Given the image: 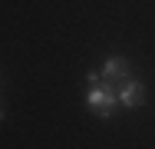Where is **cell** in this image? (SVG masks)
<instances>
[{"mask_svg":"<svg viewBox=\"0 0 155 149\" xmlns=\"http://www.w3.org/2000/svg\"><path fill=\"white\" fill-rule=\"evenodd\" d=\"M86 80H89V93H86V103H89V113L99 119H109L116 109H119V96H116V86H109V83H102V76L99 73H86Z\"/></svg>","mask_w":155,"mask_h":149,"instance_id":"6da1fadb","label":"cell"},{"mask_svg":"<svg viewBox=\"0 0 155 149\" xmlns=\"http://www.w3.org/2000/svg\"><path fill=\"white\" fill-rule=\"evenodd\" d=\"M116 96H119V106H129V109H139L142 106V99H145V86H142V80H122L119 89H116Z\"/></svg>","mask_w":155,"mask_h":149,"instance_id":"7a4b0ae2","label":"cell"},{"mask_svg":"<svg viewBox=\"0 0 155 149\" xmlns=\"http://www.w3.org/2000/svg\"><path fill=\"white\" fill-rule=\"evenodd\" d=\"M102 80H116V83L129 80V63H125L122 57H109L102 63Z\"/></svg>","mask_w":155,"mask_h":149,"instance_id":"3957f363","label":"cell"},{"mask_svg":"<svg viewBox=\"0 0 155 149\" xmlns=\"http://www.w3.org/2000/svg\"><path fill=\"white\" fill-rule=\"evenodd\" d=\"M0 119H3V109H0Z\"/></svg>","mask_w":155,"mask_h":149,"instance_id":"277c9868","label":"cell"}]
</instances>
